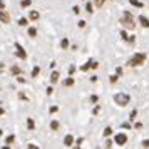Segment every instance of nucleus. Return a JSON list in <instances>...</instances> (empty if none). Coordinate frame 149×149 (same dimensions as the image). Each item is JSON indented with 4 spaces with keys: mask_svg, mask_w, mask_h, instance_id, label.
Returning a JSON list of instances; mask_svg holds the SVG:
<instances>
[{
    "mask_svg": "<svg viewBox=\"0 0 149 149\" xmlns=\"http://www.w3.org/2000/svg\"><path fill=\"white\" fill-rule=\"evenodd\" d=\"M121 24L124 29H127V30H132V29L136 27V22L134 19H132V15H131V12H124L121 17Z\"/></svg>",
    "mask_w": 149,
    "mask_h": 149,
    "instance_id": "f257e3e1",
    "label": "nucleus"
},
{
    "mask_svg": "<svg viewBox=\"0 0 149 149\" xmlns=\"http://www.w3.org/2000/svg\"><path fill=\"white\" fill-rule=\"evenodd\" d=\"M114 101H116V104H119V106H122V107H124V106H127V104H129V101H131V99H129L127 94H122V92H119V94L114 95Z\"/></svg>",
    "mask_w": 149,
    "mask_h": 149,
    "instance_id": "f03ea898",
    "label": "nucleus"
},
{
    "mask_svg": "<svg viewBox=\"0 0 149 149\" xmlns=\"http://www.w3.org/2000/svg\"><path fill=\"white\" fill-rule=\"evenodd\" d=\"M144 61H146V54H136L134 57L129 61V65H132V67H136V65H142Z\"/></svg>",
    "mask_w": 149,
    "mask_h": 149,
    "instance_id": "7ed1b4c3",
    "label": "nucleus"
},
{
    "mask_svg": "<svg viewBox=\"0 0 149 149\" xmlns=\"http://www.w3.org/2000/svg\"><path fill=\"white\" fill-rule=\"evenodd\" d=\"M126 142H127V136H126V134H117V136H116V144L124 146Z\"/></svg>",
    "mask_w": 149,
    "mask_h": 149,
    "instance_id": "20e7f679",
    "label": "nucleus"
},
{
    "mask_svg": "<svg viewBox=\"0 0 149 149\" xmlns=\"http://www.w3.org/2000/svg\"><path fill=\"white\" fill-rule=\"evenodd\" d=\"M0 20L3 22V24H8V22H10V15H8L3 8H0Z\"/></svg>",
    "mask_w": 149,
    "mask_h": 149,
    "instance_id": "39448f33",
    "label": "nucleus"
},
{
    "mask_svg": "<svg viewBox=\"0 0 149 149\" xmlns=\"http://www.w3.org/2000/svg\"><path fill=\"white\" fill-rule=\"evenodd\" d=\"M15 49H17V55H19L20 59H25V57H27V54H25V50H24V47H22L20 44H15Z\"/></svg>",
    "mask_w": 149,
    "mask_h": 149,
    "instance_id": "423d86ee",
    "label": "nucleus"
},
{
    "mask_svg": "<svg viewBox=\"0 0 149 149\" xmlns=\"http://www.w3.org/2000/svg\"><path fill=\"white\" fill-rule=\"evenodd\" d=\"M72 142H74V137H72L70 134H67L65 137H64V146H67L69 148V146H72Z\"/></svg>",
    "mask_w": 149,
    "mask_h": 149,
    "instance_id": "0eeeda50",
    "label": "nucleus"
},
{
    "mask_svg": "<svg viewBox=\"0 0 149 149\" xmlns=\"http://www.w3.org/2000/svg\"><path fill=\"white\" fill-rule=\"evenodd\" d=\"M139 22H141L142 27H149V20L144 17V15H141V17H139Z\"/></svg>",
    "mask_w": 149,
    "mask_h": 149,
    "instance_id": "6e6552de",
    "label": "nucleus"
},
{
    "mask_svg": "<svg viewBox=\"0 0 149 149\" xmlns=\"http://www.w3.org/2000/svg\"><path fill=\"white\" fill-rule=\"evenodd\" d=\"M57 81H59V72H52V75H50V82L55 84Z\"/></svg>",
    "mask_w": 149,
    "mask_h": 149,
    "instance_id": "1a4fd4ad",
    "label": "nucleus"
},
{
    "mask_svg": "<svg viewBox=\"0 0 149 149\" xmlns=\"http://www.w3.org/2000/svg\"><path fill=\"white\" fill-rule=\"evenodd\" d=\"M39 12H35V10H32V12H30V19H32V20H37V19H39Z\"/></svg>",
    "mask_w": 149,
    "mask_h": 149,
    "instance_id": "9d476101",
    "label": "nucleus"
},
{
    "mask_svg": "<svg viewBox=\"0 0 149 149\" xmlns=\"http://www.w3.org/2000/svg\"><path fill=\"white\" fill-rule=\"evenodd\" d=\"M92 2H94L95 7L99 8V7H102V5H104V2H106V0H92Z\"/></svg>",
    "mask_w": 149,
    "mask_h": 149,
    "instance_id": "9b49d317",
    "label": "nucleus"
},
{
    "mask_svg": "<svg viewBox=\"0 0 149 149\" xmlns=\"http://www.w3.org/2000/svg\"><path fill=\"white\" fill-rule=\"evenodd\" d=\"M87 64H89V69H97V65H99L95 61H89Z\"/></svg>",
    "mask_w": 149,
    "mask_h": 149,
    "instance_id": "f8f14e48",
    "label": "nucleus"
},
{
    "mask_svg": "<svg viewBox=\"0 0 149 149\" xmlns=\"http://www.w3.org/2000/svg\"><path fill=\"white\" fill-rule=\"evenodd\" d=\"M27 127H29V129H34V127H35L34 121H32V119H30V117H29V119H27Z\"/></svg>",
    "mask_w": 149,
    "mask_h": 149,
    "instance_id": "ddd939ff",
    "label": "nucleus"
},
{
    "mask_svg": "<svg viewBox=\"0 0 149 149\" xmlns=\"http://www.w3.org/2000/svg\"><path fill=\"white\" fill-rule=\"evenodd\" d=\"M29 35H30V37H35V35H37V30H35L34 27H30L29 29Z\"/></svg>",
    "mask_w": 149,
    "mask_h": 149,
    "instance_id": "4468645a",
    "label": "nucleus"
},
{
    "mask_svg": "<svg viewBox=\"0 0 149 149\" xmlns=\"http://www.w3.org/2000/svg\"><path fill=\"white\" fill-rule=\"evenodd\" d=\"M129 2H131L132 5H136V7H139V8L142 7V3H141V2H139V0H129Z\"/></svg>",
    "mask_w": 149,
    "mask_h": 149,
    "instance_id": "2eb2a0df",
    "label": "nucleus"
},
{
    "mask_svg": "<svg viewBox=\"0 0 149 149\" xmlns=\"http://www.w3.org/2000/svg\"><path fill=\"white\" fill-rule=\"evenodd\" d=\"M61 45H62V49H67L69 47V40H67V39H62Z\"/></svg>",
    "mask_w": 149,
    "mask_h": 149,
    "instance_id": "dca6fc26",
    "label": "nucleus"
},
{
    "mask_svg": "<svg viewBox=\"0 0 149 149\" xmlns=\"http://www.w3.org/2000/svg\"><path fill=\"white\" fill-rule=\"evenodd\" d=\"M111 134H112V129H111V127L104 129V136H106V137H107V136H111Z\"/></svg>",
    "mask_w": 149,
    "mask_h": 149,
    "instance_id": "f3484780",
    "label": "nucleus"
},
{
    "mask_svg": "<svg viewBox=\"0 0 149 149\" xmlns=\"http://www.w3.org/2000/svg\"><path fill=\"white\" fill-rule=\"evenodd\" d=\"M39 72H40V69L34 67V70H32V77H37V75H39Z\"/></svg>",
    "mask_w": 149,
    "mask_h": 149,
    "instance_id": "a211bd4d",
    "label": "nucleus"
},
{
    "mask_svg": "<svg viewBox=\"0 0 149 149\" xmlns=\"http://www.w3.org/2000/svg\"><path fill=\"white\" fill-rule=\"evenodd\" d=\"M50 127L54 129V131H55V129H59V122H57V121H52V122H50Z\"/></svg>",
    "mask_w": 149,
    "mask_h": 149,
    "instance_id": "6ab92c4d",
    "label": "nucleus"
},
{
    "mask_svg": "<svg viewBox=\"0 0 149 149\" xmlns=\"http://www.w3.org/2000/svg\"><path fill=\"white\" fill-rule=\"evenodd\" d=\"M86 10H87L89 14H92V12H94V7H92V3H87V7H86Z\"/></svg>",
    "mask_w": 149,
    "mask_h": 149,
    "instance_id": "aec40b11",
    "label": "nucleus"
},
{
    "mask_svg": "<svg viewBox=\"0 0 149 149\" xmlns=\"http://www.w3.org/2000/svg\"><path fill=\"white\" fill-rule=\"evenodd\" d=\"M72 84H74V79H65V82H64V86H72Z\"/></svg>",
    "mask_w": 149,
    "mask_h": 149,
    "instance_id": "412c9836",
    "label": "nucleus"
},
{
    "mask_svg": "<svg viewBox=\"0 0 149 149\" xmlns=\"http://www.w3.org/2000/svg\"><path fill=\"white\" fill-rule=\"evenodd\" d=\"M14 141H15V136H8V137H7V141H5V142H7V144H12Z\"/></svg>",
    "mask_w": 149,
    "mask_h": 149,
    "instance_id": "4be33fe9",
    "label": "nucleus"
},
{
    "mask_svg": "<svg viewBox=\"0 0 149 149\" xmlns=\"http://www.w3.org/2000/svg\"><path fill=\"white\" fill-rule=\"evenodd\" d=\"M19 25L25 27V25H27V19H20V20H19Z\"/></svg>",
    "mask_w": 149,
    "mask_h": 149,
    "instance_id": "5701e85b",
    "label": "nucleus"
},
{
    "mask_svg": "<svg viewBox=\"0 0 149 149\" xmlns=\"http://www.w3.org/2000/svg\"><path fill=\"white\" fill-rule=\"evenodd\" d=\"M12 74H20V69L17 67V65H14L12 67Z\"/></svg>",
    "mask_w": 149,
    "mask_h": 149,
    "instance_id": "b1692460",
    "label": "nucleus"
},
{
    "mask_svg": "<svg viewBox=\"0 0 149 149\" xmlns=\"http://www.w3.org/2000/svg\"><path fill=\"white\" fill-rule=\"evenodd\" d=\"M30 5V0H22V7L25 8V7H29Z\"/></svg>",
    "mask_w": 149,
    "mask_h": 149,
    "instance_id": "393cba45",
    "label": "nucleus"
},
{
    "mask_svg": "<svg viewBox=\"0 0 149 149\" xmlns=\"http://www.w3.org/2000/svg\"><path fill=\"white\" fill-rule=\"evenodd\" d=\"M136 116H137V112H136V111H132V112H131V117H129V119H131V121H134V119H136Z\"/></svg>",
    "mask_w": 149,
    "mask_h": 149,
    "instance_id": "a878e982",
    "label": "nucleus"
},
{
    "mask_svg": "<svg viewBox=\"0 0 149 149\" xmlns=\"http://www.w3.org/2000/svg\"><path fill=\"white\" fill-rule=\"evenodd\" d=\"M142 148H149V139H146V141H142V144H141Z\"/></svg>",
    "mask_w": 149,
    "mask_h": 149,
    "instance_id": "bb28decb",
    "label": "nucleus"
},
{
    "mask_svg": "<svg viewBox=\"0 0 149 149\" xmlns=\"http://www.w3.org/2000/svg\"><path fill=\"white\" fill-rule=\"evenodd\" d=\"M116 74H117V75H122V67H117V69H116Z\"/></svg>",
    "mask_w": 149,
    "mask_h": 149,
    "instance_id": "cd10ccee",
    "label": "nucleus"
},
{
    "mask_svg": "<svg viewBox=\"0 0 149 149\" xmlns=\"http://www.w3.org/2000/svg\"><path fill=\"white\" fill-rule=\"evenodd\" d=\"M117 79H119V75H117V74H116V75H112V77H111V82H116Z\"/></svg>",
    "mask_w": 149,
    "mask_h": 149,
    "instance_id": "c85d7f7f",
    "label": "nucleus"
},
{
    "mask_svg": "<svg viewBox=\"0 0 149 149\" xmlns=\"http://www.w3.org/2000/svg\"><path fill=\"white\" fill-rule=\"evenodd\" d=\"M74 70H75V67L74 65H70V67H69V74H74Z\"/></svg>",
    "mask_w": 149,
    "mask_h": 149,
    "instance_id": "c756f323",
    "label": "nucleus"
},
{
    "mask_svg": "<svg viewBox=\"0 0 149 149\" xmlns=\"http://www.w3.org/2000/svg\"><path fill=\"white\" fill-rule=\"evenodd\" d=\"M91 101H92V102H97V101H99V97H97V95H92V97H91Z\"/></svg>",
    "mask_w": 149,
    "mask_h": 149,
    "instance_id": "7c9ffc66",
    "label": "nucleus"
},
{
    "mask_svg": "<svg viewBox=\"0 0 149 149\" xmlns=\"http://www.w3.org/2000/svg\"><path fill=\"white\" fill-rule=\"evenodd\" d=\"M77 25H79V27H86V22H84V20H81V22H79V24H77Z\"/></svg>",
    "mask_w": 149,
    "mask_h": 149,
    "instance_id": "2f4dec72",
    "label": "nucleus"
},
{
    "mask_svg": "<svg viewBox=\"0 0 149 149\" xmlns=\"http://www.w3.org/2000/svg\"><path fill=\"white\" fill-rule=\"evenodd\" d=\"M50 112H52V114H54V112H57V106H52V107H50Z\"/></svg>",
    "mask_w": 149,
    "mask_h": 149,
    "instance_id": "473e14b6",
    "label": "nucleus"
},
{
    "mask_svg": "<svg viewBox=\"0 0 149 149\" xmlns=\"http://www.w3.org/2000/svg\"><path fill=\"white\" fill-rule=\"evenodd\" d=\"M72 10H74V14H79V12H81V8H79V7H74Z\"/></svg>",
    "mask_w": 149,
    "mask_h": 149,
    "instance_id": "72a5a7b5",
    "label": "nucleus"
},
{
    "mask_svg": "<svg viewBox=\"0 0 149 149\" xmlns=\"http://www.w3.org/2000/svg\"><path fill=\"white\" fill-rule=\"evenodd\" d=\"M122 127H124V129H129L131 126H129V122H124V124H122Z\"/></svg>",
    "mask_w": 149,
    "mask_h": 149,
    "instance_id": "f704fd0d",
    "label": "nucleus"
},
{
    "mask_svg": "<svg viewBox=\"0 0 149 149\" xmlns=\"http://www.w3.org/2000/svg\"><path fill=\"white\" fill-rule=\"evenodd\" d=\"M3 7H5V3H3V2L0 0V8H3Z\"/></svg>",
    "mask_w": 149,
    "mask_h": 149,
    "instance_id": "c9c22d12",
    "label": "nucleus"
},
{
    "mask_svg": "<svg viewBox=\"0 0 149 149\" xmlns=\"http://www.w3.org/2000/svg\"><path fill=\"white\" fill-rule=\"evenodd\" d=\"M0 69H3V64H2V62H0Z\"/></svg>",
    "mask_w": 149,
    "mask_h": 149,
    "instance_id": "e433bc0d",
    "label": "nucleus"
}]
</instances>
